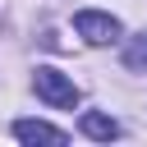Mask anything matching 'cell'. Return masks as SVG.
Instances as JSON below:
<instances>
[{
	"label": "cell",
	"mask_w": 147,
	"mask_h": 147,
	"mask_svg": "<svg viewBox=\"0 0 147 147\" xmlns=\"http://www.w3.org/2000/svg\"><path fill=\"white\" fill-rule=\"evenodd\" d=\"M32 87H37V96H41L46 106H55V110H74V106H78V87H74L60 69H51V64H41V69L32 74Z\"/></svg>",
	"instance_id": "1"
},
{
	"label": "cell",
	"mask_w": 147,
	"mask_h": 147,
	"mask_svg": "<svg viewBox=\"0 0 147 147\" xmlns=\"http://www.w3.org/2000/svg\"><path fill=\"white\" fill-rule=\"evenodd\" d=\"M74 32H78L83 41H92V46H106V41L119 37V18H110V14H101V9H78V14H74Z\"/></svg>",
	"instance_id": "2"
},
{
	"label": "cell",
	"mask_w": 147,
	"mask_h": 147,
	"mask_svg": "<svg viewBox=\"0 0 147 147\" xmlns=\"http://www.w3.org/2000/svg\"><path fill=\"white\" fill-rule=\"evenodd\" d=\"M14 138L18 142H46V147H64V129L55 124H41V119H14Z\"/></svg>",
	"instance_id": "3"
},
{
	"label": "cell",
	"mask_w": 147,
	"mask_h": 147,
	"mask_svg": "<svg viewBox=\"0 0 147 147\" xmlns=\"http://www.w3.org/2000/svg\"><path fill=\"white\" fill-rule=\"evenodd\" d=\"M124 60H129V69H138V74H147V37H142V41H133V46L124 51Z\"/></svg>",
	"instance_id": "5"
},
{
	"label": "cell",
	"mask_w": 147,
	"mask_h": 147,
	"mask_svg": "<svg viewBox=\"0 0 147 147\" xmlns=\"http://www.w3.org/2000/svg\"><path fill=\"white\" fill-rule=\"evenodd\" d=\"M83 133L96 138V142H110V138H119V124H115L110 115H101V110H87V115H83Z\"/></svg>",
	"instance_id": "4"
}]
</instances>
